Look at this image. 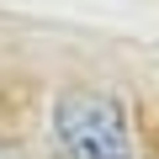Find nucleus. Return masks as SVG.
<instances>
[{"mask_svg": "<svg viewBox=\"0 0 159 159\" xmlns=\"http://www.w3.org/2000/svg\"><path fill=\"white\" fill-rule=\"evenodd\" d=\"M53 138L64 159H133L127 106L106 90H58Z\"/></svg>", "mask_w": 159, "mask_h": 159, "instance_id": "nucleus-1", "label": "nucleus"}, {"mask_svg": "<svg viewBox=\"0 0 159 159\" xmlns=\"http://www.w3.org/2000/svg\"><path fill=\"white\" fill-rule=\"evenodd\" d=\"M0 159H16V154H0Z\"/></svg>", "mask_w": 159, "mask_h": 159, "instance_id": "nucleus-2", "label": "nucleus"}]
</instances>
